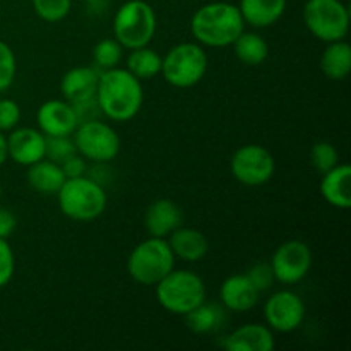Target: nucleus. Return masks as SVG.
<instances>
[{"mask_svg": "<svg viewBox=\"0 0 351 351\" xmlns=\"http://www.w3.org/2000/svg\"><path fill=\"white\" fill-rule=\"evenodd\" d=\"M101 115L115 122H129L139 113L144 101L143 84L127 69H106L99 74L96 88Z\"/></svg>", "mask_w": 351, "mask_h": 351, "instance_id": "f257e3e1", "label": "nucleus"}, {"mask_svg": "<svg viewBox=\"0 0 351 351\" xmlns=\"http://www.w3.org/2000/svg\"><path fill=\"white\" fill-rule=\"evenodd\" d=\"M245 29L239 7L228 2H211L195 10L191 31L195 41L206 47L223 48L232 45Z\"/></svg>", "mask_w": 351, "mask_h": 351, "instance_id": "f03ea898", "label": "nucleus"}, {"mask_svg": "<svg viewBox=\"0 0 351 351\" xmlns=\"http://www.w3.org/2000/svg\"><path fill=\"white\" fill-rule=\"evenodd\" d=\"M58 208L74 221H93L105 213L106 192L91 177L65 178L57 192Z\"/></svg>", "mask_w": 351, "mask_h": 351, "instance_id": "7ed1b4c3", "label": "nucleus"}, {"mask_svg": "<svg viewBox=\"0 0 351 351\" xmlns=\"http://www.w3.org/2000/svg\"><path fill=\"white\" fill-rule=\"evenodd\" d=\"M154 287L158 302L170 314L185 315L206 302L204 281L192 271L171 269Z\"/></svg>", "mask_w": 351, "mask_h": 351, "instance_id": "20e7f679", "label": "nucleus"}, {"mask_svg": "<svg viewBox=\"0 0 351 351\" xmlns=\"http://www.w3.org/2000/svg\"><path fill=\"white\" fill-rule=\"evenodd\" d=\"M175 267V256L165 239L151 237L141 242L127 259V273L136 283L154 287Z\"/></svg>", "mask_w": 351, "mask_h": 351, "instance_id": "39448f33", "label": "nucleus"}, {"mask_svg": "<svg viewBox=\"0 0 351 351\" xmlns=\"http://www.w3.org/2000/svg\"><path fill=\"white\" fill-rule=\"evenodd\" d=\"M156 33V14L144 0H129L123 3L113 19V34L122 48L147 47Z\"/></svg>", "mask_w": 351, "mask_h": 351, "instance_id": "423d86ee", "label": "nucleus"}, {"mask_svg": "<svg viewBox=\"0 0 351 351\" xmlns=\"http://www.w3.org/2000/svg\"><path fill=\"white\" fill-rule=\"evenodd\" d=\"M208 71V55L199 43H180L170 48L161 62V74L175 88H192Z\"/></svg>", "mask_w": 351, "mask_h": 351, "instance_id": "0eeeda50", "label": "nucleus"}, {"mask_svg": "<svg viewBox=\"0 0 351 351\" xmlns=\"http://www.w3.org/2000/svg\"><path fill=\"white\" fill-rule=\"evenodd\" d=\"M304 23L317 40L331 43L348 34L350 12L341 0H307Z\"/></svg>", "mask_w": 351, "mask_h": 351, "instance_id": "6e6552de", "label": "nucleus"}, {"mask_svg": "<svg viewBox=\"0 0 351 351\" xmlns=\"http://www.w3.org/2000/svg\"><path fill=\"white\" fill-rule=\"evenodd\" d=\"M72 136L77 153L95 163H108L120 151L119 134L98 119L79 123Z\"/></svg>", "mask_w": 351, "mask_h": 351, "instance_id": "1a4fd4ad", "label": "nucleus"}, {"mask_svg": "<svg viewBox=\"0 0 351 351\" xmlns=\"http://www.w3.org/2000/svg\"><path fill=\"white\" fill-rule=\"evenodd\" d=\"M232 173L240 184L247 187H259L273 178L276 163L266 147L259 144H247L232 156Z\"/></svg>", "mask_w": 351, "mask_h": 351, "instance_id": "9d476101", "label": "nucleus"}, {"mask_svg": "<svg viewBox=\"0 0 351 351\" xmlns=\"http://www.w3.org/2000/svg\"><path fill=\"white\" fill-rule=\"evenodd\" d=\"M312 267L311 247L300 240H288L281 243L273 254L271 269L274 280L291 287L304 280Z\"/></svg>", "mask_w": 351, "mask_h": 351, "instance_id": "9b49d317", "label": "nucleus"}, {"mask_svg": "<svg viewBox=\"0 0 351 351\" xmlns=\"http://www.w3.org/2000/svg\"><path fill=\"white\" fill-rule=\"evenodd\" d=\"M264 319L271 331L291 332L302 326L305 319V304L290 290L276 291L264 305Z\"/></svg>", "mask_w": 351, "mask_h": 351, "instance_id": "f8f14e48", "label": "nucleus"}, {"mask_svg": "<svg viewBox=\"0 0 351 351\" xmlns=\"http://www.w3.org/2000/svg\"><path fill=\"white\" fill-rule=\"evenodd\" d=\"M45 147V134L31 127H16L7 137V154L21 167H31L36 161L43 160Z\"/></svg>", "mask_w": 351, "mask_h": 351, "instance_id": "ddd939ff", "label": "nucleus"}, {"mask_svg": "<svg viewBox=\"0 0 351 351\" xmlns=\"http://www.w3.org/2000/svg\"><path fill=\"white\" fill-rule=\"evenodd\" d=\"M38 127L45 136H72L77 127L74 108L65 99H50L38 108Z\"/></svg>", "mask_w": 351, "mask_h": 351, "instance_id": "4468645a", "label": "nucleus"}, {"mask_svg": "<svg viewBox=\"0 0 351 351\" xmlns=\"http://www.w3.org/2000/svg\"><path fill=\"white\" fill-rule=\"evenodd\" d=\"M219 298L226 311L249 312L259 300V290L254 287L247 274H233L219 287Z\"/></svg>", "mask_w": 351, "mask_h": 351, "instance_id": "2eb2a0df", "label": "nucleus"}, {"mask_svg": "<svg viewBox=\"0 0 351 351\" xmlns=\"http://www.w3.org/2000/svg\"><path fill=\"white\" fill-rule=\"evenodd\" d=\"M184 223V213L170 199H158L147 208L144 215V225L151 237L165 239Z\"/></svg>", "mask_w": 351, "mask_h": 351, "instance_id": "dca6fc26", "label": "nucleus"}, {"mask_svg": "<svg viewBox=\"0 0 351 351\" xmlns=\"http://www.w3.org/2000/svg\"><path fill=\"white\" fill-rule=\"evenodd\" d=\"M274 346L273 331L264 324L242 326L223 339V348L230 351H273Z\"/></svg>", "mask_w": 351, "mask_h": 351, "instance_id": "f3484780", "label": "nucleus"}, {"mask_svg": "<svg viewBox=\"0 0 351 351\" xmlns=\"http://www.w3.org/2000/svg\"><path fill=\"white\" fill-rule=\"evenodd\" d=\"M99 74L91 67H74L65 72L60 81V91L71 105L96 98Z\"/></svg>", "mask_w": 351, "mask_h": 351, "instance_id": "a211bd4d", "label": "nucleus"}, {"mask_svg": "<svg viewBox=\"0 0 351 351\" xmlns=\"http://www.w3.org/2000/svg\"><path fill=\"white\" fill-rule=\"evenodd\" d=\"M321 194L324 201L338 209L351 208V168L350 165H336L322 175Z\"/></svg>", "mask_w": 351, "mask_h": 351, "instance_id": "6ab92c4d", "label": "nucleus"}, {"mask_svg": "<svg viewBox=\"0 0 351 351\" xmlns=\"http://www.w3.org/2000/svg\"><path fill=\"white\" fill-rule=\"evenodd\" d=\"M168 245H170L173 256L185 263H197L209 250L208 239L201 232L194 228H184V226L170 233Z\"/></svg>", "mask_w": 351, "mask_h": 351, "instance_id": "aec40b11", "label": "nucleus"}, {"mask_svg": "<svg viewBox=\"0 0 351 351\" xmlns=\"http://www.w3.org/2000/svg\"><path fill=\"white\" fill-rule=\"evenodd\" d=\"M243 21L254 27H267L281 19L287 10V0H240Z\"/></svg>", "mask_w": 351, "mask_h": 351, "instance_id": "412c9836", "label": "nucleus"}, {"mask_svg": "<svg viewBox=\"0 0 351 351\" xmlns=\"http://www.w3.org/2000/svg\"><path fill=\"white\" fill-rule=\"evenodd\" d=\"M27 168V184L40 194H57L64 185L65 175L58 163L43 158Z\"/></svg>", "mask_w": 351, "mask_h": 351, "instance_id": "4be33fe9", "label": "nucleus"}, {"mask_svg": "<svg viewBox=\"0 0 351 351\" xmlns=\"http://www.w3.org/2000/svg\"><path fill=\"white\" fill-rule=\"evenodd\" d=\"M321 69L331 81H345L351 72V47L345 40L331 41L321 57Z\"/></svg>", "mask_w": 351, "mask_h": 351, "instance_id": "5701e85b", "label": "nucleus"}, {"mask_svg": "<svg viewBox=\"0 0 351 351\" xmlns=\"http://www.w3.org/2000/svg\"><path fill=\"white\" fill-rule=\"evenodd\" d=\"M185 324L195 335H209L225 324V307L202 302L199 307L184 315Z\"/></svg>", "mask_w": 351, "mask_h": 351, "instance_id": "b1692460", "label": "nucleus"}, {"mask_svg": "<svg viewBox=\"0 0 351 351\" xmlns=\"http://www.w3.org/2000/svg\"><path fill=\"white\" fill-rule=\"evenodd\" d=\"M233 51L242 64L256 67L261 65L269 55V45L261 34L245 33L243 31L235 41H233Z\"/></svg>", "mask_w": 351, "mask_h": 351, "instance_id": "393cba45", "label": "nucleus"}, {"mask_svg": "<svg viewBox=\"0 0 351 351\" xmlns=\"http://www.w3.org/2000/svg\"><path fill=\"white\" fill-rule=\"evenodd\" d=\"M161 62H163V57H160V53L147 47H141L130 50L125 69L139 81H146L161 74Z\"/></svg>", "mask_w": 351, "mask_h": 351, "instance_id": "a878e982", "label": "nucleus"}, {"mask_svg": "<svg viewBox=\"0 0 351 351\" xmlns=\"http://www.w3.org/2000/svg\"><path fill=\"white\" fill-rule=\"evenodd\" d=\"M45 158L53 163L62 165L67 158L74 156L77 153L74 139L71 136H45Z\"/></svg>", "mask_w": 351, "mask_h": 351, "instance_id": "bb28decb", "label": "nucleus"}, {"mask_svg": "<svg viewBox=\"0 0 351 351\" xmlns=\"http://www.w3.org/2000/svg\"><path fill=\"white\" fill-rule=\"evenodd\" d=\"M93 58H95V64L103 71L117 67L122 58V45L112 38H105L96 43L95 50H93Z\"/></svg>", "mask_w": 351, "mask_h": 351, "instance_id": "cd10ccee", "label": "nucleus"}, {"mask_svg": "<svg viewBox=\"0 0 351 351\" xmlns=\"http://www.w3.org/2000/svg\"><path fill=\"white\" fill-rule=\"evenodd\" d=\"M33 9L47 23H58L71 12L72 0H31Z\"/></svg>", "mask_w": 351, "mask_h": 351, "instance_id": "c85d7f7f", "label": "nucleus"}, {"mask_svg": "<svg viewBox=\"0 0 351 351\" xmlns=\"http://www.w3.org/2000/svg\"><path fill=\"white\" fill-rule=\"evenodd\" d=\"M311 163L319 173L324 175L326 171H329L331 168H335L336 165L339 163V154L331 143H324V141H321V143L312 146Z\"/></svg>", "mask_w": 351, "mask_h": 351, "instance_id": "c756f323", "label": "nucleus"}, {"mask_svg": "<svg viewBox=\"0 0 351 351\" xmlns=\"http://www.w3.org/2000/svg\"><path fill=\"white\" fill-rule=\"evenodd\" d=\"M17 64L16 55H14L12 48L0 40V93L9 89L12 86L14 77H16Z\"/></svg>", "mask_w": 351, "mask_h": 351, "instance_id": "7c9ffc66", "label": "nucleus"}, {"mask_svg": "<svg viewBox=\"0 0 351 351\" xmlns=\"http://www.w3.org/2000/svg\"><path fill=\"white\" fill-rule=\"evenodd\" d=\"M21 120V108L14 99H0V132H10Z\"/></svg>", "mask_w": 351, "mask_h": 351, "instance_id": "2f4dec72", "label": "nucleus"}, {"mask_svg": "<svg viewBox=\"0 0 351 351\" xmlns=\"http://www.w3.org/2000/svg\"><path fill=\"white\" fill-rule=\"evenodd\" d=\"M16 269V259L5 239H0V288L7 287L14 276Z\"/></svg>", "mask_w": 351, "mask_h": 351, "instance_id": "473e14b6", "label": "nucleus"}, {"mask_svg": "<svg viewBox=\"0 0 351 351\" xmlns=\"http://www.w3.org/2000/svg\"><path fill=\"white\" fill-rule=\"evenodd\" d=\"M247 276H249V280L252 281L254 287L259 290V293L266 291L274 281V274H273V269H271V264H266V263H259L256 264V266L250 267Z\"/></svg>", "mask_w": 351, "mask_h": 351, "instance_id": "72a5a7b5", "label": "nucleus"}, {"mask_svg": "<svg viewBox=\"0 0 351 351\" xmlns=\"http://www.w3.org/2000/svg\"><path fill=\"white\" fill-rule=\"evenodd\" d=\"M72 108H74L75 117H77V125L82 122H89V120H96L101 115V110H99L96 98L86 99V101L81 103H74Z\"/></svg>", "mask_w": 351, "mask_h": 351, "instance_id": "f704fd0d", "label": "nucleus"}, {"mask_svg": "<svg viewBox=\"0 0 351 351\" xmlns=\"http://www.w3.org/2000/svg\"><path fill=\"white\" fill-rule=\"evenodd\" d=\"M60 167H62V170H64L65 178L82 177V175L86 173V170H88V167H86V161L82 160L81 156H77V153H75L74 156L67 158V160H65Z\"/></svg>", "mask_w": 351, "mask_h": 351, "instance_id": "c9c22d12", "label": "nucleus"}, {"mask_svg": "<svg viewBox=\"0 0 351 351\" xmlns=\"http://www.w3.org/2000/svg\"><path fill=\"white\" fill-rule=\"evenodd\" d=\"M17 226V219L12 211L0 208V239H9Z\"/></svg>", "mask_w": 351, "mask_h": 351, "instance_id": "e433bc0d", "label": "nucleus"}, {"mask_svg": "<svg viewBox=\"0 0 351 351\" xmlns=\"http://www.w3.org/2000/svg\"><path fill=\"white\" fill-rule=\"evenodd\" d=\"M9 154H7V137L3 136V132H0V167L7 161Z\"/></svg>", "mask_w": 351, "mask_h": 351, "instance_id": "4c0bfd02", "label": "nucleus"}, {"mask_svg": "<svg viewBox=\"0 0 351 351\" xmlns=\"http://www.w3.org/2000/svg\"><path fill=\"white\" fill-rule=\"evenodd\" d=\"M84 2H89V3H93V2H99V0H84Z\"/></svg>", "mask_w": 351, "mask_h": 351, "instance_id": "58836bf2", "label": "nucleus"}, {"mask_svg": "<svg viewBox=\"0 0 351 351\" xmlns=\"http://www.w3.org/2000/svg\"><path fill=\"white\" fill-rule=\"evenodd\" d=\"M0 199H2V185H0Z\"/></svg>", "mask_w": 351, "mask_h": 351, "instance_id": "ea45409f", "label": "nucleus"}]
</instances>
